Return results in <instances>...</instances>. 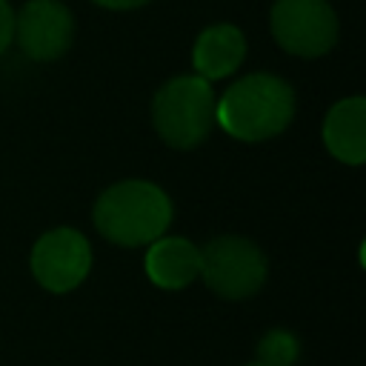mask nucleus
<instances>
[{"instance_id": "4468645a", "label": "nucleus", "mask_w": 366, "mask_h": 366, "mask_svg": "<svg viewBox=\"0 0 366 366\" xmlns=\"http://www.w3.org/2000/svg\"><path fill=\"white\" fill-rule=\"evenodd\" d=\"M246 366H266V363H260V360H252V363H246Z\"/></svg>"}, {"instance_id": "0eeeda50", "label": "nucleus", "mask_w": 366, "mask_h": 366, "mask_svg": "<svg viewBox=\"0 0 366 366\" xmlns=\"http://www.w3.org/2000/svg\"><path fill=\"white\" fill-rule=\"evenodd\" d=\"M71 11L60 0H29L14 17L20 49L31 60H57L71 43Z\"/></svg>"}, {"instance_id": "9d476101", "label": "nucleus", "mask_w": 366, "mask_h": 366, "mask_svg": "<svg viewBox=\"0 0 366 366\" xmlns=\"http://www.w3.org/2000/svg\"><path fill=\"white\" fill-rule=\"evenodd\" d=\"M243 54H246L243 31L237 26L217 23V26H209L206 31H200L194 51H192V63L200 77L214 80V77L232 74L240 66Z\"/></svg>"}, {"instance_id": "1a4fd4ad", "label": "nucleus", "mask_w": 366, "mask_h": 366, "mask_svg": "<svg viewBox=\"0 0 366 366\" xmlns=\"http://www.w3.org/2000/svg\"><path fill=\"white\" fill-rule=\"evenodd\" d=\"M146 274L160 289H183L200 274V249L186 237H157L146 252Z\"/></svg>"}, {"instance_id": "ddd939ff", "label": "nucleus", "mask_w": 366, "mask_h": 366, "mask_svg": "<svg viewBox=\"0 0 366 366\" xmlns=\"http://www.w3.org/2000/svg\"><path fill=\"white\" fill-rule=\"evenodd\" d=\"M94 3L106 9H137V6H146L149 0H94Z\"/></svg>"}, {"instance_id": "f8f14e48", "label": "nucleus", "mask_w": 366, "mask_h": 366, "mask_svg": "<svg viewBox=\"0 0 366 366\" xmlns=\"http://www.w3.org/2000/svg\"><path fill=\"white\" fill-rule=\"evenodd\" d=\"M11 37H14V11L6 0H0V54L9 49Z\"/></svg>"}, {"instance_id": "39448f33", "label": "nucleus", "mask_w": 366, "mask_h": 366, "mask_svg": "<svg viewBox=\"0 0 366 366\" xmlns=\"http://www.w3.org/2000/svg\"><path fill=\"white\" fill-rule=\"evenodd\" d=\"M274 40L297 57H320L337 40V17L326 0H274Z\"/></svg>"}, {"instance_id": "f257e3e1", "label": "nucleus", "mask_w": 366, "mask_h": 366, "mask_svg": "<svg viewBox=\"0 0 366 366\" xmlns=\"http://www.w3.org/2000/svg\"><path fill=\"white\" fill-rule=\"evenodd\" d=\"M295 114V92L283 77L249 74L229 86L214 106V120L237 140L257 143L280 134Z\"/></svg>"}, {"instance_id": "7ed1b4c3", "label": "nucleus", "mask_w": 366, "mask_h": 366, "mask_svg": "<svg viewBox=\"0 0 366 366\" xmlns=\"http://www.w3.org/2000/svg\"><path fill=\"white\" fill-rule=\"evenodd\" d=\"M214 94L206 77L183 74L160 86L152 103L157 134L174 149H192L214 126Z\"/></svg>"}, {"instance_id": "423d86ee", "label": "nucleus", "mask_w": 366, "mask_h": 366, "mask_svg": "<svg viewBox=\"0 0 366 366\" xmlns=\"http://www.w3.org/2000/svg\"><path fill=\"white\" fill-rule=\"evenodd\" d=\"M92 269V246L77 229H51L31 249V272L49 292H71Z\"/></svg>"}, {"instance_id": "f03ea898", "label": "nucleus", "mask_w": 366, "mask_h": 366, "mask_svg": "<svg viewBox=\"0 0 366 366\" xmlns=\"http://www.w3.org/2000/svg\"><path fill=\"white\" fill-rule=\"evenodd\" d=\"M172 223L169 194L149 180H123L106 189L94 203L97 232L117 246H146Z\"/></svg>"}, {"instance_id": "6e6552de", "label": "nucleus", "mask_w": 366, "mask_h": 366, "mask_svg": "<svg viewBox=\"0 0 366 366\" xmlns=\"http://www.w3.org/2000/svg\"><path fill=\"white\" fill-rule=\"evenodd\" d=\"M323 140L337 160L360 166L366 160V100L346 97L335 103L323 123Z\"/></svg>"}, {"instance_id": "9b49d317", "label": "nucleus", "mask_w": 366, "mask_h": 366, "mask_svg": "<svg viewBox=\"0 0 366 366\" xmlns=\"http://www.w3.org/2000/svg\"><path fill=\"white\" fill-rule=\"evenodd\" d=\"M300 357V340L289 329H269L257 343V360L266 366H295Z\"/></svg>"}, {"instance_id": "20e7f679", "label": "nucleus", "mask_w": 366, "mask_h": 366, "mask_svg": "<svg viewBox=\"0 0 366 366\" xmlns=\"http://www.w3.org/2000/svg\"><path fill=\"white\" fill-rule=\"evenodd\" d=\"M266 254L260 252L257 243L237 237V234H223L209 240L200 249V274L206 286L226 297V300H243L252 297L263 283H266Z\"/></svg>"}]
</instances>
